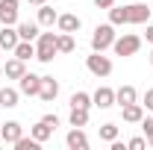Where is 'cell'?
Segmentation results:
<instances>
[{
  "instance_id": "cell-28",
  "label": "cell",
  "mask_w": 153,
  "mask_h": 150,
  "mask_svg": "<svg viewBox=\"0 0 153 150\" xmlns=\"http://www.w3.org/2000/svg\"><path fill=\"white\" fill-rule=\"evenodd\" d=\"M141 130L147 135V144L153 147V118H141Z\"/></svg>"
},
{
  "instance_id": "cell-17",
  "label": "cell",
  "mask_w": 153,
  "mask_h": 150,
  "mask_svg": "<svg viewBox=\"0 0 153 150\" xmlns=\"http://www.w3.org/2000/svg\"><path fill=\"white\" fill-rule=\"evenodd\" d=\"M18 36H21V41H36L38 38V21H21Z\"/></svg>"
},
{
  "instance_id": "cell-36",
  "label": "cell",
  "mask_w": 153,
  "mask_h": 150,
  "mask_svg": "<svg viewBox=\"0 0 153 150\" xmlns=\"http://www.w3.org/2000/svg\"><path fill=\"white\" fill-rule=\"evenodd\" d=\"M0 76H3V65H0Z\"/></svg>"
},
{
  "instance_id": "cell-7",
  "label": "cell",
  "mask_w": 153,
  "mask_h": 150,
  "mask_svg": "<svg viewBox=\"0 0 153 150\" xmlns=\"http://www.w3.org/2000/svg\"><path fill=\"white\" fill-rule=\"evenodd\" d=\"M0 24L3 27L18 24V0H0Z\"/></svg>"
},
{
  "instance_id": "cell-6",
  "label": "cell",
  "mask_w": 153,
  "mask_h": 150,
  "mask_svg": "<svg viewBox=\"0 0 153 150\" xmlns=\"http://www.w3.org/2000/svg\"><path fill=\"white\" fill-rule=\"evenodd\" d=\"M38 88H41V76L38 74H30V71H27V74L18 79V91L27 94V97H38Z\"/></svg>"
},
{
  "instance_id": "cell-21",
  "label": "cell",
  "mask_w": 153,
  "mask_h": 150,
  "mask_svg": "<svg viewBox=\"0 0 153 150\" xmlns=\"http://www.w3.org/2000/svg\"><path fill=\"white\" fill-rule=\"evenodd\" d=\"M30 135H33L36 141H41V144H44V141H47V138L53 135V127H47L44 121H38L36 127H30Z\"/></svg>"
},
{
  "instance_id": "cell-31",
  "label": "cell",
  "mask_w": 153,
  "mask_h": 150,
  "mask_svg": "<svg viewBox=\"0 0 153 150\" xmlns=\"http://www.w3.org/2000/svg\"><path fill=\"white\" fill-rule=\"evenodd\" d=\"M41 121H44L47 127H53V130H56V127H59V118H56V115H44Z\"/></svg>"
},
{
  "instance_id": "cell-30",
  "label": "cell",
  "mask_w": 153,
  "mask_h": 150,
  "mask_svg": "<svg viewBox=\"0 0 153 150\" xmlns=\"http://www.w3.org/2000/svg\"><path fill=\"white\" fill-rule=\"evenodd\" d=\"M141 106L153 112V88H147V91H144V103H141Z\"/></svg>"
},
{
  "instance_id": "cell-18",
  "label": "cell",
  "mask_w": 153,
  "mask_h": 150,
  "mask_svg": "<svg viewBox=\"0 0 153 150\" xmlns=\"http://www.w3.org/2000/svg\"><path fill=\"white\" fill-rule=\"evenodd\" d=\"M56 18H59V12L53 9V6H38V27H53L56 24Z\"/></svg>"
},
{
  "instance_id": "cell-32",
  "label": "cell",
  "mask_w": 153,
  "mask_h": 150,
  "mask_svg": "<svg viewBox=\"0 0 153 150\" xmlns=\"http://www.w3.org/2000/svg\"><path fill=\"white\" fill-rule=\"evenodd\" d=\"M94 6H97V9H112L115 0H94Z\"/></svg>"
},
{
  "instance_id": "cell-26",
  "label": "cell",
  "mask_w": 153,
  "mask_h": 150,
  "mask_svg": "<svg viewBox=\"0 0 153 150\" xmlns=\"http://www.w3.org/2000/svg\"><path fill=\"white\" fill-rule=\"evenodd\" d=\"M100 138L112 144L115 138H118V127H115V124H103V127H100Z\"/></svg>"
},
{
  "instance_id": "cell-23",
  "label": "cell",
  "mask_w": 153,
  "mask_h": 150,
  "mask_svg": "<svg viewBox=\"0 0 153 150\" xmlns=\"http://www.w3.org/2000/svg\"><path fill=\"white\" fill-rule=\"evenodd\" d=\"M71 127H85L88 124V109H79V106H71V115H68Z\"/></svg>"
},
{
  "instance_id": "cell-19",
  "label": "cell",
  "mask_w": 153,
  "mask_h": 150,
  "mask_svg": "<svg viewBox=\"0 0 153 150\" xmlns=\"http://www.w3.org/2000/svg\"><path fill=\"white\" fill-rule=\"evenodd\" d=\"M18 97H21L18 88H9V85H6V88H0V106H3V109H15V106H18Z\"/></svg>"
},
{
  "instance_id": "cell-35",
  "label": "cell",
  "mask_w": 153,
  "mask_h": 150,
  "mask_svg": "<svg viewBox=\"0 0 153 150\" xmlns=\"http://www.w3.org/2000/svg\"><path fill=\"white\" fill-rule=\"evenodd\" d=\"M150 65H153V50H150Z\"/></svg>"
},
{
  "instance_id": "cell-29",
  "label": "cell",
  "mask_w": 153,
  "mask_h": 150,
  "mask_svg": "<svg viewBox=\"0 0 153 150\" xmlns=\"http://www.w3.org/2000/svg\"><path fill=\"white\" fill-rule=\"evenodd\" d=\"M127 147H130V150H144V147H147V138L135 135V138H130V141H127Z\"/></svg>"
},
{
  "instance_id": "cell-12",
  "label": "cell",
  "mask_w": 153,
  "mask_h": 150,
  "mask_svg": "<svg viewBox=\"0 0 153 150\" xmlns=\"http://www.w3.org/2000/svg\"><path fill=\"white\" fill-rule=\"evenodd\" d=\"M56 27H59V33H76V30L82 27V21L76 18L74 12H65V15L56 18Z\"/></svg>"
},
{
  "instance_id": "cell-1",
  "label": "cell",
  "mask_w": 153,
  "mask_h": 150,
  "mask_svg": "<svg viewBox=\"0 0 153 150\" xmlns=\"http://www.w3.org/2000/svg\"><path fill=\"white\" fill-rule=\"evenodd\" d=\"M56 36L59 33H38L36 38V59L38 62H53V56L59 53V47H56Z\"/></svg>"
},
{
  "instance_id": "cell-10",
  "label": "cell",
  "mask_w": 153,
  "mask_h": 150,
  "mask_svg": "<svg viewBox=\"0 0 153 150\" xmlns=\"http://www.w3.org/2000/svg\"><path fill=\"white\" fill-rule=\"evenodd\" d=\"M21 135H24V127H21L18 121H6V124L0 127V138H3L6 144H15Z\"/></svg>"
},
{
  "instance_id": "cell-13",
  "label": "cell",
  "mask_w": 153,
  "mask_h": 150,
  "mask_svg": "<svg viewBox=\"0 0 153 150\" xmlns=\"http://www.w3.org/2000/svg\"><path fill=\"white\" fill-rule=\"evenodd\" d=\"M27 74V65H24V59H9L6 65H3V76H9V79H21V76Z\"/></svg>"
},
{
  "instance_id": "cell-3",
  "label": "cell",
  "mask_w": 153,
  "mask_h": 150,
  "mask_svg": "<svg viewBox=\"0 0 153 150\" xmlns=\"http://www.w3.org/2000/svg\"><path fill=\"white\" fill-rule=\"evenodd\" d=\"M85 68H88V74H94L97 79H103V76H109V74H112V59L94 50L91 56H85Z\"/></svg>"
},
{
  "instance_id": "cell-11",
  "label": "cell",
  "mask_w": 153,
  "mask_h": 150,
  "mask_svg": "<svg viewBox=\"0 0 153 150\" xmlns=\"http://www.w3.org/2000/svg\"><path fill=\"white\" fill-rule=\"evenodd\" d=\"M65 144H68L71 150H88V135L82 132V127H74V130L68 132Z\"/></svg>"
},
{
  "instance_id": "cell-15",
  "label": "cell",
  "mask_w": 153,
  "mask_h": 150,
  "mask_svg": "<svg viewBox=\"0 0 153 150\" xmlns=\"http://www.w3.org/2000/svg\"><path fill=\"white\" fill-rule=\"evenodd\" d=\"M18 41H21V36H18L15 27H3L0 30V50H15Z\"/></svg>"
},
{
  "instance_id": "cell-24",
  "label": "cell",
  "mask_w": 153,
  "mask_h": 150,
  "mask_svg": "<svg viewBox=\"0 0 153 150\" xmlns=\"http://www.w3.org/2000/svg\"><path fill=\"white\" fill-rule=\"evenodd\" d=\"M109 24H115V27L130 24V21H127V6H112V9H109Z\"/></svg>"
},
{
  "instance_id": "cell-2",
  "label": "cell",
  "mask_w": 153,
  "mask_h": 150,
  "mask_svg": "<svg viewBox=\"0 0 153 150\" xmlns=\"http://www.w3.org/2000/svg\"><path fill=\"white\" fill-rule=\"evenodd\" d=\"M115 24H97L94 33H91V50H97V53H103L106 47H112L115 44Z\"/></svg>"
},
{
  "instance_id": "cell-5",
  "label": "cell",
  "mask_w": 153,
  "mask_h": 150,
  "mask_svg": "<svg viewBox=\"0 0 153 150\" xmlns=\"http://www.w3.org/2000/svg\"><path fill=\"white\" fill-rule=\"evenodd\" d=\"M153 15V6L147 3H133V6H127V21L130 24H147Z\"/></svg>"
},
{
  "instance_id": "cell-33",
  "label": "cell",
  "mask_w": 153,
  "mask_h": 150,
  "mask_svg": "<svg viewBox=\"0 0 153 150\" xmlns=\"http://www.w3.org/2000/svg\"><path fill=\"white\" fill-rule=\"evenodd\" d=\"M144 38H147V41H150V44H153V24H150V27H147V33H144Z\"/></svg>"
},
{
  "instance_id": "cell-22",
  "label": "cell",
  "mask_w": 153,
  "mask_h": 150,
  "mask_svg": "<svg viewBox=\"0 0 153 150\" xmlns=\"http://www.w3.org/2000/svg\"><path fill=\"white\" fill-rule=\"evenodd\" d=\"M56 47H59V53H74V33H59L56 36Z\"/></svg>"
},
{
  "instance_id": "cell-9",
  "label": "cell",
  "mask_w": 153,
  "mask_h": 150,
  "mask_svg": "<svg viewBox=\"0 0 153 150\" xmlns=\"http://www.w3.org/2000/svg\"><path fill=\"white\" fill-rule=\"evenodd\" d=\"M59 94V82L53 76H41V88H38V97L44 100V103H53Z\"/></svg>"
},
{
  "instance_id": "cell-34",
  "label": "cell",
  "mask_w": 153,
  "mask_h": 150,
  "mask_svg": "<svg viewBox=\"0 0 153 150\" xmlns=\"http://www.w3.org/2000/svg\"><path fill=\"white\" fill-rule=\"evenodd\" d=\"M30 3H33V6H44L47 0H30Z\"/></svg>"
},
{
  "instance_id": "cell-14",
  "label": "cell",
  "mask_w": 153,
  "mask_h": 150,
  "mask_svg": "<svg viewBox=\"0 0 153 150\" xmlns=\"http://www.w3.org/2000/svg\"><path fill=\"white\" fill-rule=\"evenodd\" d=\"M121 115H124L127 124H141V118H144V106H141V103H127V106H121Z\"/></svg>"
},
{
  "instance_id": "cell-4",
  "label": "cell",
  "mask_w": 153,
  "mask_h": 150,
  "mask_svg": "<svg viewBox=\"0 0 153 150\" xmlns=\"http://www.w3.org/2000/svg\"><path fill=\"white\" fill-rule=\"evenodd\" d=\"M138 47H141V38L133 36V33H124L121 38H115V44H112V50L118 56H135Z\"/></svg>"
},
{
  "instance_id": "cell-16",
  "label": "cell",
  "mask_w": 153,
  "mask_h": 150,
  "mask_svg": "<svg viewBox=\"0 0 153 150\" xmlns=\"http://www.w3.org/2000/svg\"><path fill=\"white\" fill-rule=\"evenodd\" d=\"M115 103H118V106L138 103V91H135V85H121V88L115 91Z\"/></svg>"
},
{
  "instance_id": "cell-25",
  "label": "cell",
  "mask_w": 153,
  "mask_h": 150,
  "mask_svg": "<svg viewBox=\"0 0 153 150\" xmlns=\"http://www.w3.org/2000/svg\"><path fill=\"white\" fill-rule=\"evenodd\" d=\"M71 106L88 109V106H91V94H85V91H74V94H71Z\"/></svg>"
},
{
  "instance_id": "cell-8",
  "label": "cell",
  "mask_w": 153,
  "mask_h": 150,
  "mask_svg": "<svg viewBox=\"0 0 153 150\" xmlns=\"http://www.w3.org/2000/svg\"><path fill=\"white\" fill-rule=\"evenodd\" d=\"M91 103H94L97 109H109V106H115V88H109V85H100V88L91 94Z\"/></svg>"
},
{
  "instance_id": "cell-20",
  "label": "cell",
  "mask_w": 153,
  "mask_h": 150,
  "mask_svg": "<svg viewBox=\"0 0 153 150\" xmlns=\"http://www.w3.org/2000/svg\"><path fill=\"white\" fill-rule=\"evenodd\" d=\"M12 53L18 59H24V62H27V59H36V44H33V41H18Z\"/></svg>"
},
{
  "instance_id": "cell-27",
  "label": "cell",
  "mask_w": 153,
  "mask_h": 150,
  "mask_svg": "<svg viewBox=\"0 0 153 150\" xmlns=\"http://www.w3.org/2000/svg\"><path fill=\"white\" fill-rule=\"evenodd\" d=\"M15 147H18V150H38V147H41V141H36L33 135H30V138H24V135H21L18 141H15Z\"/></svg>"
}]
</instances>
